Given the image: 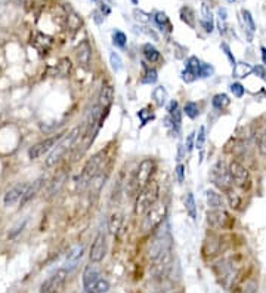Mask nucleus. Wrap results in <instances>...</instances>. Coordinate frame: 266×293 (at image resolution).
I'll return each mask as SVG.
<instances>
[{
    "label": "nucleus",
    "instance_id": "f257e3e1",
    "mask_svg": "<svg viewBox=\"0 0 266 293\" xmlns=\"http://www.w3.org/2000/svg\"><path fill=\"white\" fill-rule=\"evenodd\" d=\"M160 187L155 181H150L142 190L138 191L136 200H135V215L144 216L147 210L158 202Z\"/></svg>",
    "mask_w": 266,
    "mask_h": 293
},
{
    "label": "nucleus",
    "instance_id": "f03ea898",
    "mask_svg": "<svg viewBox=\"0 0 266 293\" xmlns=\"http://www.w3.org/2000/svg\"><path fill=\"white\" fill-rule=\"evenodd\" d=\"M155 170V163L151 158H145L139 163L138 169L135 170V173L132 175V178L129 181V193H135L142 190L150 181Z\"/></svg>",
    "mask_w": 266,
    "mask_h": 293
},
{
    "label": "nucleus",
    "instance_id": "7ed1b4c3",
    "mask_svg": "<svg viewBox=\"0 0 266 293\" xmlns=\"http://www.w3.org/2000/svg\"><path fill=\"white\" fill-rule=\"evenodd\" d=\"M166 218H167V204L164 202H157L144 215L142 222H141V229L144 232H150L160 224H163Z\"/></svg>",
    "mask_w": 266,
    "mask_h": 293
},
{
    "label": "nucleus",
    "instance_id": "20e7f679",
    "mask_svg": "<svg viewBox=\"0 0 266 293\" xmlns=\"http://www.w3.org/2000/svg\"><path fill=\"white\" fill-rule=\"evenodd\" d=\"M209 180L210 182L216 187V188H219L221 191H228L229 188H232V178H231V172H229V167H226V164H225V161L223 160H218L213 166H212V169H210V172H209Z\"/></svg>",
    "mask_w": 266,
    "mask_h": 293
},
{
    "label": "nucleus",
    "instance_id": "39448f33",
    "mask_svg": "<svg viewBox=\"0 0 266 293\" xmlns=\"http://www.w3.org/2000/svg\"><path fill=\"white\" fill-rule=\"evenodd\" d=\"M172 248H173V245H172L170 232L167 229L160 231L154 237V240L151 243V248H150V259H151V262H154L158 258L164 256V255L172 253Z\"/></svg>",
    "mask_w": 266,
    "mask_h": 293
},
{
    "label": "nucleus",
    "instance_id": "423d86ee",
    "mask_svg": "<svg viewBox=\"0 0 266 293\" xmlns=\"http://www.w3.org/2000/svg\"><path fill=\"white\" fill-rule=\"evenodd\" d=\"M104 161H105V154L104 151H99L96 154H93L92 157L89 158L80 173V182H82V187L88 185L92 182V180L101 173V169L104 166Z\"/></svg>",
    "mask_w": 266,
    "mask_h": 293
},
{
    "label": "nucleus",
    "instance_id": "0eeeda50",
    "mask_svg": "<svg viewBox=\"0 0 266 293\" xmlns=\"http://www.w3.org/2000/svg\"><path fill=\"white\" fill-rule=\"evenodd\" d=\"M207 224L216 229H231L235 224V219L225 209H218V210L210 209L207 212Z\"/></svg>",
    "mask_w": 266,
    "mask_h": 293
},
{
    "label": "nucleus",
    "instance_id": "6e6552de",
    "mask_svg": "<svg viewBox=\"0 0 266 293\" xmlns=\"http://www.w3.org/2000/svg\"><path fill=\"white\" fill-rule=\"evenodd\" d=\"M64 136L65 135L59 134V135L50 136V138H46L43 141L37 142L36 145H33V147L28 150V157L31 158V160H36V158L42 157L44 154L50 153V151L61 142V139H62Z\"/></svg>",
    "mask_w": 266,
    "mask_h": 293
},
{
    "label": "nucleus",
    "instance_id": "1a4fd4ad",
    "mask_svg": "<svg viewBox=\"0 0 266 293\" xmlns=\"http://www.w3.org/2000/svg\"><path fill=\"white\" fill-rule=\"evenodd\" d=\"M68 271L65 268L58 270L55 274H52L49 278H46L42 286H40V293H58L64 287L66 281Z\"/></svg>",
    "mask_w": 266,
    "mask_h": 293
},
{
    "label": "nucleus",
    "instance_id": "9d476101",
    "mask_svg": "<svg viewBox=\"0 0 266 293\" xmlns=\"http://www.w3.org/2000/svg\"><path fill=\"white\" fill-rule=\"evenodd\" d=\"M229 172H231V178L232 182L240 187V188H248L250 187V173L247 170V167L241 164L240 161L237 160H232L231 164H229Z\"/></svg>",
    "mask_w": 266,
    "mask_h": 293
},
{
    "label": "nucleus",
    "instance_id": "9b49d317",
    "mask_svg": "<svg viewBox=\"0 0 266 293\" xmlns=\"http://www.w3.org/2000/svg\"><path fill=\"white\" fill-rule=\"evenodd\" d=\"M107 249H108L107 248V236L101 231V232L96 234V237H95V240L90 246V253H89L90 261L93 264L101 262L107 255Z\"/></svg>",
    "mask_w": 266,
    "mask_h": 293
},
{
    "label": "nucleus",
    "instance_id": "f8f14e48",
    "mask_svg": "<svg viewBox=\"0 0 266 293\" xmlns=\"http://www.w3.org/2000/svg\"><path fill=\"white\" fill-rule=\"evenodd\" d=\"M201 77V61L197 56H189L186 60L185 70L182 71V80L186 83H191Z\"/></svg>",
    "mask_w": 266,
    "mask_h": 293
},
{
    "label": "nucleus",
    "instance_id": "ddd939ff",
    "mask_svg": "<svg viewBox=\"0 0 266 293\" xmlns=\"http://www.w3.org/2000/svg\"><path fill=\"white\" fill-rule=\"evenodd\" d=\"M28 185H30V184H18V185L12 187L9 191H6V194H5V197H3V203H5V206L9 207V206H14L15 203L21 202L24 194H25L27 190H28Z\"/></svg>",
    "mask_w": 266,
    "mask_h": 293
},
{
    "label": "nucleus",
    "instance_id": "4468645a",
    "mask_svg": "<svg viewBox=\"0 0 266 293\" xmlns=\"http://www.w3.org/2000/svg\"><path fill=\"white\" fill-rule=\"evenodd\" d=\"M112 99H114V89L111 86H104L99 96H98V102L96 107L101 110V113L104 114L105 117L110 113L111 105H112Z\"/></svg>",
    "mask_w": 266,
    "mask_h": 293
},
{
    "label": "nucleus",
    "instance_id": "2eb2a0df",
    "mask_svg": "<svg viewBox=\"0 0 266 293\" xmlns=\"http://www.w3.org/2000/svg\"><path fill=\"white\" fill-rule=\"evenodd\" d=\"M83 253H85V246L83 245H76V246H73L71 250L68 252V255H66V259H65V268L68 272L70 271H73L77 265H79V262L82 261V258H83Z\"/></svg>",
    "mask_w": 266,
    "mask_h": 293
},
{
    "label": "nucleus",
    "instance_id": "dca6fc26",
    "mask_svg": "<svg viewBox=\"0 0 266 293\" xmlns=\"http://www.w3.org/2000/svg\"><path fill=\"white\" fill-rule=\"evenodd\" d=\"M76 56L77 61L82 67L89 68L90 67V61H92V47L89 45L88 40H83L80 45L76 47Z\"/></svg>",
    "mask_w": 266,
    "mask_h": 293
},
{
    "label": "nucleus",
    "instance_id": "f3484780",
    "mask_svg": "<svg viewBox=\"0 0 266 293\" xmlns=\"http://www.w3.org/2000/svg\"><path fill=\"white\" fill-rule=\"evenodd\" d=\"M206 202H207V206H209L212 210L225 209V202H223L222 196L216 191V190H207V191H206Z\"/></svg>",
    "mask_w": 266,
    "mask_h": 293
},
{
    "label": "nucleus",
    "instance_id": "a211bd4d",
    "mask_svg": "<svg viewBox=\"0 0 266 293\" xmlns=\"http://www.w3.org/2000/svg\"><path fill=\"white\" fill-rule=\"evenodd\" d=\"M99 280V268L96 265H88L83 272V286L88 290L96 281Z\"/></svg>",
    "mask_w": 266,
    "mask_h": 293
},
{
    "label": "nucleus",
    "instance_id": "6ab92c4d",
    "mask_svg": "<svg viewBox=\"0 0 266 293\" xmlns=\"http://www.w3.org/2000/svg\"><path fill=\"white\" fill-rule=\"evenodd\" d=\"M201 25L204 27V30H206L207 33H212L213 28H215L213 14H212V11L209 9L207 5H203V6H201Z\"/></svg>",
    "mask_w": 266,
    "mask_h": 293
},
{
    "label": "nucleus",
    "instance_id": "aec40b11",
    "mask_svg": "<svg viewBox=\"0 0 266 293\" xmlns=\"http://www.w3.org/2000/svg\"><path fill=\"white\" fill-rule=\"evenodd\" d=\"M43 181H44V178H39V180L34 181L33 184H30V185H28V190H27V193L24 194L22 200L20 202V203H21V206L27 204L28 202H30V200H33V199L36 197V194L40 191V188H42V185H43Z\"/></svg>",
    "mask_w": 266,
    "mask_h": 293
},
{
    "label": "nucleus",
    "instance_id": "412c9836",
    "mask_svg": "<svg viewBox=\"0 0 266 293\" xmlns=\"http://www.w3.org/2000/svg\"><path fill=\"white\" fill-rule=\"evenodd\" d=\"M142 53H144L145 60H147L148 63H151V64L158 63V61L161 60V53H160L158 49H157L154 45H151V43H145V45H144V47H142Z\"/></svg>",
    "mask_w": 266,
    "mask_h": 293
},
{
    "label": "nucleus",
    "instance_id": "4be33fe9",
    "mask_svg": "<svg viewBox=\"0 0 266 293\" xmlns=\"http://www.w3.org/2000/svg\"><path fill=\"white\" fill-rule=\"evenodd\" d=\"M179 15H180V20L186 24L188 27L195 28V12L192 11V8H189V6H183V8H180Z\"/></svg>",
    "mask_w": 266,
    "mask_h": 293
},
{
    "label": "nucleus",
    "instance_id": "5701e85b",
    "mask_svg": "<svg viewBox=\"0 0 266 293\" xmlns=\"http://www.w3.org/2000/svg\"><path fill=\"white\" fill-rule=\"evenodd\" d=\"M154 21L161 31H166V33H170L172 31V23H170L169 17L164 12H155Z\"/></svg>",
    "mask_w": 266,
    "mask_h": 293
},
{
    "label": "nucleus",
    "instance_id": "b1692460",
    "mask_svg": "<svg viewBox=\"0 0 266 293\" xmlns=\"http://www.w3.org/2000/svg\"><path fill=\"white\" fill-rule=\"evenodd\" d=\"M254 67H251L247 63H237L235 67H232V74L238 79H245L247 76H250L253 73Z\"/></svg>",
    "mask_w": 266,
    "mask_h": 293
},
{
    "label": "nucleus",
    "instance_id": "393cba45",
    "mask_svg": "<svg viewBox=\"0 0 266 293\" xmlns=\"http://www.w3.org/2000/svg\"><path fill=\"white\" fill-rule=\"evenodd\" d=\"M123 221H124V218H123V213H120V212H115V213H112V215H111L110 221H108V228H110V231L112 232V234H117V232L121 229Z\"/></svg>",
    "mask_w": 266,
    "mask_h": 293
},
{
    "label": "nucleus",
    "instance_id": "a878e982",
    "mask_svg": "<svg viewBox=\"0 0 266 293\" xmlns=\"http://www.w3.org/2000/svg\"><path fill=\"white\" fill-rule=\"evenodd\" d=\"M185 209H186L188 215L195 221L197 219V204H195V197L192 193H188L185 197Z\"/></svg>",
    "mask_w": 266,
    "mask_h": 293
},
{
    "label": "nucleus",
    "instance_id": "bb28decb",
    "mask_svg": "<svg viewBox=\"0 0 266 293\" xmlns=\"http://www.w3.org/2000/svg\"><path fill=\"white\" fill-rule=\"evenodd\" d=\"M241 18H243V24H244V30L250 33V36L256 31V24H254V20L250 14V11L247 9H243L241 11Z\"/></svg>",
    "mask_w": 266,
    "mask_h": 293
},
{
    "label": "nucleus",
    "instance_id": "cd10ccee",
    "mask_svg": "<svg viewBox=\"0 0 266 293\" xmlns=\"http://www.w3.org/2000/svg\"><path fill=\"white\" fill-rule=\"evenodd\" d=\"M229 102H231V99L225 93H218L212 99V105H213L215 110H223V108H226L229 105Z\"/></svg>",
    "mask_w": 266,
    "mask_h": 293
},
{
    "label": "nucleus",
    "instance_id": "c85d7f7f",
    "mask_svg": "<svg viewBox=\"0 0 266 293\" xmlns=\"http://www.w3.org/2000/svg\"><path fill=\"white\" fill-rule=\"evenodd\" d=\"M110 290V283H108V280H105V278H99L92 287H89L86 292L88 293H107Z\"/></svg>",
    "mask_w": 266,
    "mask_h": 293
},
{
    "label": "nucleus",
    "instance_id": "c756f323",
    "mask_svg": "<svg viewBox=\"0 0 266 293\" xmlns=\"http://www.w3.org/2000/svg\"><path fill=\"white\" fill-rule=\"evenodd\" d=\"M226 199H228V203L231 206V209H238L241 206V197L237 191H234V188H229L226 191Z\"/></svg>",
    "mask_w": 266,
    "mask_h": 293
},
{
    "label": "nucleus",
    "instance_id": "7c9ffc66",
    "mask_svg": "<svg viewBox=\"0 0 266 293\" xmlns=\"http://www.w3.org/2000/svg\"><path fill=\"white\" fill-rule=\"evenodd\" d=\"M153 98H154L155 104L158 107H163L166 104V101H167V90L164 89L163 86L155 88L154 92H153Z\"/></svg>",
    "mask_w": 266,
    "mask_h": 293
},
{
    "label": "nucleus",
    "instance_id": "2f4dec72",
    "mask_svg": "<svg viewBox=\"0 0 266 293\" xmlns=\"http://www.w3.org/2000/svg\"><path fill=\"white\" fill-rule=\"evenodd\" d=\"M183 113L186 114L189 119H197L200 115V107L197 102L194 101H188L183 107Z\"/></svg>",
    "mask_w": 266,
    "mask_h": 293
},
{
    "label": "nucleus",
    "instance_id": "473e14b6",
    "mask_svg": "<svg viewBox=\"0 0 266 293\" xmlns=\"http://www.w3.org/2000/svg\"><path fill=\"white\" fill-rule=\"evenodd\" d=\"M126 42H127V37H126V34L123 33V31H120V30H115L114 33H112V43L117 46V47H124L126 46Z\"/></svg>",
    "mask_w": 266,
    "mask_h": 293
},
{
    "label": "nucleus",
    "instance_id": "72a5a7b5",
    "mask_svg": "<svg viewBox=\"0 0 266 293\" xmlns=\"http://www.w3.org/2000/svg\"><path fill=\"white\" fill-rule=\"evenodd\" d=\"M110 64L111 68H112L115 73L121 71V68H123V61H121V58H120V55H118L117 52H110Z\"/></svg>",
    "mask_w": 266,
    "mask_h": 293
},
{
    "label": "nucleus",
    "instance_id": "f704fd0d",
    "mask_svg": "<svg viewBox=\"0 0 266 293\" xmlns=\"http://www.w3.org/2000/svg\"><path fill=\"white\" fill-rule=\"evenodd\" d=\"M257 147L262 156H266V125L257 134Z\"/></svg>",
    "mask_w": 266,
    "mask_h": 293
},
{
    "label": "nucleus",
    "instance_id": "c9c22d12",
    "mask_svg": "<svg viewBox=\"0 0 266 293\" xmlns=\"http://www.w3.org/2000/svg\"><path fill=\"white\" fill-rule=\"evenodd\" d=\"M133 17H135V20H136L138 23L148 24L151 21V15L147 14V12L142 11V9H135V11H133Z\"/></svg>",
    "mask_w": 266,
    "mask_h": 293
},
{
    "label": "nucleus",
    "instance_id": "e433bc0d",
    "mask_svg": "<svg viewBox=\"0 0 266 293\" xmlns=\"http://www.w3.org/2000/svg\"><path fill=\"white\" fill-rule=\"evenodd\" d=\"M229 89H231L232 95H234L235 98H243L244 93H245V88H244L240 82H234V83H231V85H229Z\"/></svg>",
    "mask_w": 266,
    "mask_h": 293
},
{
    "label": "nucleus",
    "instance_id": "4c0bfd02",
    "mask_svg": "<svg viewBox=\"0 0 266 293\" xmlns=\"http://www.w3.org/2000/svg\"><path fill=\"white\" fill-rule=\"evenodd\" d=\"M157 79H158V76H157V70H154V68H148V70L145 71V76H144L142 82H144V83H147V85H153V83L157 82Z\"/></svg>",
    "mask_w": 266,
    "mask_h": 293
},
{
    "label": "nucleus",
    "instance_id": "58836bf2",
    "mask_svg": "<svg viewBox=\"0 0 266 293\" xmlns=\"http://www.w3.org/2000/svg\"><path fill=\"white\" fill-rule=\"evenodd\" d=\"M204 142H206V128L200 126L198 134H197V138H195V148L201 150L204 147Z\"/></svg>",
    "mask_w": 266,
    "mask_h": 293
},
{
    "label": "nucleus",
    "instance_id": "ea45409f",
    "mask_svg": "<svg viewBox=\"0 0 266 293\" xmlns=\"http://www.w3.org/2000/svg\"><path fill=\"white\" fill-rule=\"evenodd\" d=\"M58 68H59V74H61V76L68 74L70 70H71V63H70V60H68V58H62V60L59 61V64H58Z\"/></svg>",
    "mask_w": 266,
    "mask_h": 293
},
{
    "label": "nucleus",
    "instance_id": "a19ab883",
    "mask_svg": "<svg viewBox=\"0 0 266 293\" xmlns=\"http://www.w3.org/2000/svg\"><path fill=\"white\" fill-rule=\"evenodd\" d=\"M138 117H139V120L142 122V125H147L150 120H153V119H154V114L144 108V110H141V111L138 113Z\"/></svg>",
    "mask_w": 266,
    "mask_h": 293
},
{
    "label": "nucleus",
    "instance_id": "79ce46f5",
    "mask_svg": "<svg viewBox=\"0 0 266 293\" xmlns=\"http://www.w3.org/2000/svg\"><path fill=\"white\" fill-rule=\"evenodd\" d=\"M213 73H215V68L210 64L201 63V77H210V76H213Z\"/></svg>",
    "mask_w": 266,
    "mask_h": 293
},
{
    "label": "nucleus",
    "instance_id": "37998d69",
    "mask_svg": "<svg viewBox=\"0 0 266 293\" xmlns=\"http://www.w3.org/2000/svg\"><path fill=\"white\" fill-rule=\"evenodd\" d=\"M222 50L225 52V55L228 56V60H229V63H231V66L232 67H235V64H237V61H235V58H234V55H232V52H231V47L226 45V43H222L221 45Z\"/></svg>",
    "mask_w": 266,
    "mask_h": 293
},
{
    "label": "nucleus",
    "instance_id": "c03bdc74",
    "mask_svg": "<svg viewBox=\"0 0 266 293\" xmlns=\"http://www.w3.org/2000/svg\"><path fill=\"white\" fill-rule=\"evenodd\" d=\"M243 293H257V281L250 280V281L244 286Z\"/></svg>",
    "mask_w": 266,
    "mask_h": 293
},
{
    "label": "nucleus",
    "instance_id": "a18cd8bd",
    "mask_svg": "<svg viewBox=\"0 0 266 293\" xmlns=\"http://www.w3.org/2000/svg\"><path fill=\"white\" fill-rule=\"evenodd\" d=\"M175 173H176L177 182L182 184L185 181V166L183 164H177L176 169H175Z\"/></svg>",
    "mask_w": 266,
    "mask_h": 293
},
{
    "label": "nucleus",
    "instance_id": "49530a36",
    "mask_svg": "<svg viewBox=\"0 0 266 293\" xmlns=\"http://www.w3.org/2000/svg\"><path fill=\"white\" fill-rule=\"evenodd\" d=\"M194 141H195V134L192 132V134H189V135H188V138H186V142H185L186 153H191V151H192V148L195 147V145H194Z\"/></svg>",
    "mask_w": 266,
    "mask_h": 293
},
{
    "label": "nucleus",
    "instance_id": "de8ad7c7",
    "mask_svg": "<svg viewBox=\"0 0 266 293\" xmlns=\"http://www.w3.org/2000/svg\"><path fill=\"white\" fill-rule=\"evenodd\" d=\"M253 71H254V73H256L259 77H260V79L266 80V68L265 67H260V66H259V67H254V70H253Z\"/></svg>",
    "mask_w": 266,
    "mask_h": 293
},
{
    "label": "nucleus",
    "instance_id": "09e8293b",
    "mask_svg": "<svg viewBox=\"0 0 266 293\" xmlns=\"http://www.w3.org/2000/svg\"><path fill=\"white\" fill-rule=\"evenodd\" d=\"M177 110V101H170L169 102V105H167V111H169V114H172V113H175Z\"/></svg>",
    "mask_w": 266,
    "mask_h": 293
},
{
    "label": "nucleus",
    "instance_id": "8fccbe9b",
    "mask_svg": "<svg viewBox=\"0 0 266 293\" xmlns=\"http://www.w3.org/2000/svg\"><path fill=\"white\" fill-rule=\"evenodd\" d=\"M218 15H219V18H221V21H226V9L219 8V9H218Z\"/></svg>",
    "mask_w": 266,
    "mask_h": 293
},
{
    "label": "nucleus",
    "instance_id": "3c124183",
    "mask_svg": "<svg viewBox=\"0 0 266 293\" xmlns=\"http://www.w3.org/2000/svg\"><path fill=\"white\" fill-rule=\"evenodd\" d=\"M260 52H262V61H263V64H265V67H266V47L265 46H262V47H260Z\"/></svg>",
    "mask_w": 266,
    "mask_h": 293
},
{
    "label": "nucleus",
    "instance_id": "603ef678",
    "mask_svg": "<svg viewBox=\"0 0 266 293\" xmlns=\"http://www.w3.org/2000/svg\"><path fill=\"white\" fill-rule=\"evenodd\" d=\"M130 2H132L133 5H138V0H130Z\"/></svg>",
    "mask_w": 266,
    "mask_h": 293
},
{
    "label": "nucleus",
    "instance_id": "864d4df0",
    "mask_svg": "<svg viewBox=\"0 0 266 293\" xmlns=\"http://www.w3.org/2000/svg\"><path fill=\"white\" fill-rule=\"evenodd\" d=\"M226 2H229V3H235V0H226Z\"/></svg>",
    "mask_w": 266,
    "mask_h": 293
}]
</instances>
